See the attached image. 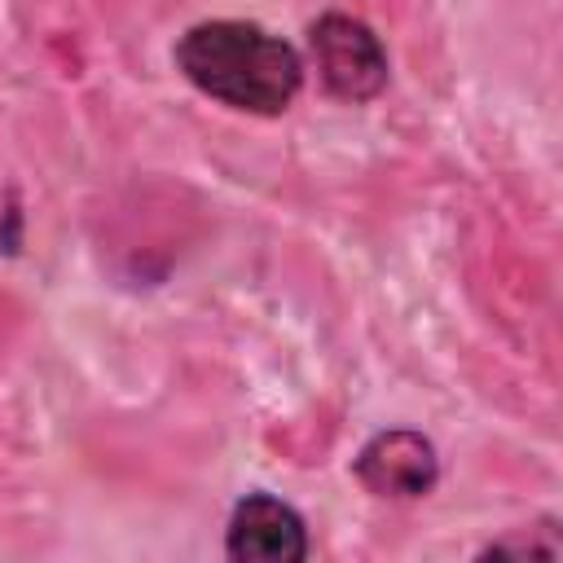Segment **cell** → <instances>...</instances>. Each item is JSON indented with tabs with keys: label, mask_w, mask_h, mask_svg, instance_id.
<instances>
[{
	"label": "cell",
	"mask_w": 563,
	"mask_h": 563,
	"mask_svg": "<svg viewBox=\"0 0 563 563\" xmlns=\"http://www.w3.org/2000/svg\"><path fill=\"white\" fill-rule=\"evenodd\" d=\"M356 479L374 497L413 501V497H427L435 488L440 462H435V449L427 435H418L409 427H391V431H378L356 453Z\"/></svg>",
	"instance_id": "3957f363"
},
{
	"label": "cell",
	"mask_w": 563,
	"mask_h": 563,
	"mask_svg": "<svg viewBox=\"0 0 563 563\" xmlns=\"http://www.w3.org/2000/svg\"><path fill=\"white\" fill-rule=\"evenodd\" d=\"M176 66L198 92L246 114H282L303 84L299 53L282 35L238 18L189 26L176 44Z\"/></svg>",
	"instance_id": "6da1fadb"
},
{
	"label": "cell",
	"mask_w": 563,
	"mask_h": 563,
	"mask_svg": "<svg viewBox=\"0 0 563 563\" xmlns=\"http://www.w3.org/2000/svg\"><path fill=\"white\" fill-rule=\"evenodd\" d=\"M224 550L238 563H299L308 559V528L295 506L268 493H251L233 506Z\"/></svg>",
	"instance_id": "277c9868"
},
{
	"label": "cell",
	"mask_w": 563,
	"mask_h": 563,
	"mask_svg": "<svg viewBox=\"0 0 563 563\" xmlns=\"http://www.w3.org/2000/svg\"><path fill=\"white\" fill-rule=\"evenodd\" d=\"M308 44H312V62L321 70V84L339 101H369L383 92L387 53L365 22H356L347 13H325L312 22Z\"/></svg>",
	"instance_id": "7a4b0ae2"
}]
</instances>
